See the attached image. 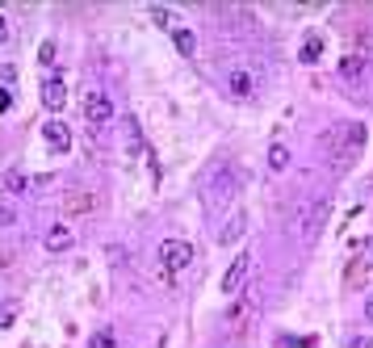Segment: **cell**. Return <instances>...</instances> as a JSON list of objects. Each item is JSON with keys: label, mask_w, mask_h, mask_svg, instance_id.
I'll use <instances>...</instances> for the list:
<instances>
[{"label": "cell", "mask_w": 373, "mask_h": 348, "mask_svg": "<svg viewBox=\"0 0 373 348\" xmlns=\"http://www.w3.org/2000/svg\"><path fill=\"white\" fill-rule=\"evenodd\" d=\"M332 143H336V152H332L336 156V172H348V164L361 156V147H365V126L361 122H340Z\"/></svg>", "instance_id": "6da1fadb"}, {"label": "cell", "mask_w": 373, "mask_h": 348, "mask_svg": "<svg viewBox=\"0 0 373 348\" xmlns=\"http://www.w3.org/2000/svg\"><path fill=\"white\" fill-rule=\"evenodd\" d=\"M159 265H164L168 273L189 269V265H193V243H185V239H164V243H159Z\"/></svg>", "instance_id": "7a4b0ae2"}, {"label": "cell", "mask_w": 373, "mask_h": 348, "mask_svg": "<svg viewBox=\"0 0 373 348\" xmlns=\"http://www.w3.org/2000/svg\"><path fill=\"white\" fill-rule=\"evenodd\" d=\"M84 118H88V126H110V118H114L110 96H105V92H88V101H84Z\"/></svg>", "instance_id": "3957f363"}, {"label": "cell", "mask_w": 373, "mask_h": 348, "mask_svg": "<svg viewBox=\"0 0 373 348\" xmlns=\"http://www.w3.org/2000/svg\"><path fill=\"white\" fill-rule=\"evenodd\" d=\"M248 273H252V256H248V252H239V256L231 260L227 277H223V294H239V285L248 281Z\"/></svg>", "instance_id": "277c9868"}, {"label": "cell", "mask_w": 373, "mask_h": 348, "mask_svg": "<svg viewBox=\"0 0 373 348\" xmlns=\"http://www.w3.org/2000/svg\"><path fill=\"white\" fill-rule=\"evenodd\" d=\"M373 273V252H369V243L361 247V256H352V265H348V273H344V285L352 289V285H365V277Z\"/></svg>", "instance_id": "5b68a950"}, {"label": "cell", "mask_w": 373, "mask_h": 348, "mask_svg": "<svg viewBox=\"0 0 373 348\" xmlns=\"http://www.w3.org/2000/svg\"><path fill=\"white\" fill-rule=\"evenodd\" d=\"M63 210H68V214H92V210H97V197H92L88 189H68V193H63Z\"/></svg>", "instance_id": "8992f818"}, {"label": "cell", "mask_w": 373, "mask_h": 348, "mask_svg": "<svg viewBox=\"0 0 373 348\" xmlns=\"http://www.w3.org/2000/svg\"><path fill=\"white\" fill-rule=\"evenodd\" d=\"M42 139L55 147V152H68V147H72V134H68V126H63L59 118H50V122L42 126Z\"/></svg>", "instance_id": "52a82bcc"}, {"label": "cell", "mask_w": 373, "mask_h": 348, "mask_svg": "<svg viewBox=\"0 0 373 348\" xmlns=\"http://www.w3.org/2000/svg\"><path fill=\"white\" fill-rule=\"evenodd\" d=\"M63 101H68L63 80H42V105L46 110H63Z\"/></svg>", "instance_id": "ba28073f"}, {"label": "cell", "mask_w": 373, "mask_h": 348, "mask_svg": "<svg viewBox=\"0 0 373 348\" xmlns=\"http://www.w3.org/2000/svg\"><path fill=\"white\" fill-rule=\"evenodd\" d=\"M42 243H46V247H50V252H68V247H72V243H76V235H72V231H68V227H50V231H46V239H42Z\"/></svg>", "instance_id": "9c48e42d"}, {"label": "cell", "mask_w": 373, "mask_h": 348, "mask_svg": "<svg viewBox=\"0 0 373 348\" xmlns=\"http://www.w3.org/2000/svg\"><path fill=\"white\" fill-rule=\"evenodd\" d=\"M0 185H5V193H9V197H17V193H26V189H30V176H26L21 168H9Z\"/></svg>", "instance_id": "30bf717a"}, {"label": "cell", "mask_w": 373, "mask_h": 348, "mask_svg": "<svg viewBox=\"0 0 373 348\" xmlns=\"http://www.w3.org/2000/svg\"><path fill=\"white\" fill-rule=\"evenodd\" d=\"M319 55H323V38H319V34H306L298 59H302V63H319Z\"/></svg>", "instance_id": "8fae6325"}, {"label": "cell", "mask_w": 373, "mask_h": 348, "mask_svg": "<svg viewBox=\"0 0 373 348\" xmlns=\"http://www.w3.org/2000/svg\"><path fill=\"white\" fill-rule=\"evenodd\" d=\"M172 42H177V51H181L185 59L197 51V38H193V30H185V25H177V30H172Z\"/></svg>", "instance_id": "7c38bea8"}, {"label": "cell", "mask_w": 373, "mask_h": 348, "mask_svg": "<svg viewBox=\"0 0 373 348\" xmlns=\"http://www.w3.org/2000/svg\"><path fill=\"white\" fill-rule=\"evenodd\" d=\"M243 231H248V214H235V218L219 231V243H231V239H239Z\"/></svg>", "instance_id": "4fadbf2b"}, {"label": "cell", "mask_w": 373, "mask_h": 348, "mask_svg": "<svg viewBox=\"0 0 373 348\" xmlns=\"http://www.w3.org/2000/svg\"><path fill=\"white\" fill-rule=\"evenodd\" d=\"M88 348H118L114 327H97V331H92V340H88Z\"/></svg>", "instance_id": "5bb4252c"}, {"label": "cell", "mask_w": 373, "mask_h": 348, "mask_svg": "<svg viewBox=\"0 0 373 348\" xmlns=\"http://www.w3.org/2000/svg\"><path fill=\"white\" fill-rule=\"evenodd\" d=\"M285 164H290V152H285L281 143H273V152H269V168H273V172H285Z\"/></svg>", "instance_id": "9a60e30c"}, {"label": "cell", "mask_w": 373, "mask_h": 348, "mask_svg": "<svg viewBox=\"0 0 373 348\" xmlns=\"http://www.w3.org/2000/svg\"><path fill=\"white\" fill-rule=\"evenodd\" d=\"M340 72H344V76L352 80V76H361V72H365V59H361V55H344V63H340Z\"/></svg>", "instance_id": "2e32d148"}, {"label": "cell", "mask_w": 373, "mask_h": 348, "mask_svg": "<svg viewBox=\"0 0 373 348\" xmlns=\"http://www.w3.org/2000/svg\"><path fill=\"white\" fill-rule=\"evenodd\" d=\"M231 92H235V96H248V92H252V76L235 72V76H231Z\"/></svg>", "instance_id": "e0dca14e"}, {"label": "cell", "mask_w": 373, "mask_h": 348, "mask_svg": "<svg viewBox=\"0 0 373 348\" xmlns=\"http://www.w3.org/2000/svg\"><path fill=\"white\" fill-rule=\"evenodd\" d=\"M151 17H155L159 25H168V30H177V25H172V13H168L164 5H151Z\"/></svg>", "instance_id": "ac0fdd59"}, {"label": "cell", "mask_w": 373, "mask_h": 348, "mask_svg": "<svg viewBox=\"0 0 373 348\" xmlns=\"http://www.w3.org/2000/svg\"><path fill=\"white\" fill-rule=\"evenodd\" d=\"M9 105H13V96H9V88H0V114H5Z\"/></svg>", "instance_id": "d6986e66"}, {"label": "cell", "mask_w": 373, "mask_h": 348, "mask_svg": "<svg viewBox=\"0 0 373 348\" xmlns=\"http://www.w3.org/2000/svg\"><path fill=\"white\" fill-rule=\"evenodd\" d=\"M348 348H373V344H369L365 336H356V340H348Z\"/></svg>", "instance_id": "ffe728a7"}, {"label": "cell", "mask_w": 373, "mask_h": 348, "mask_svg": "<svg viewBox=\"0 0 373 348\" xmlns=\"http://www.w3.org/2000/svg\"><path fill=\"white\" fill-rule=\"evenodd\" d=\"M9 265H13V256L5 252V247H0V269H9Z\"/></svg>", "instance_id": "44dd1931"}, {"label": "cell", "mask_w": 373, "mask_h": 348, "mask_svg": "<svg viewBox=\"0 0 373 348\" xmlns=\"http://www.w3.org/2000/svg\"><path fill=\"white\" fill-rule=\"evenodd\" d=\"M365 315H369V319H373V294H369V298H365Z\"/></svg>", "instance_id": "7402d4cb"}, {"label": "cell", "mask_w": 373, "mask_h": 348, "mask_svg": "<svg viewBox=\"0 0 373 348\" xmlns=\"http://www.w3.org/2000/svg\"><path fill=\"white\" fill-rule=\"evenodd\" d=\"M9 38V25H5V17H0V42H5Z\"/></svg>", "instance_id": "603a6c76"}]
</instances>
